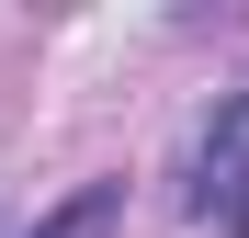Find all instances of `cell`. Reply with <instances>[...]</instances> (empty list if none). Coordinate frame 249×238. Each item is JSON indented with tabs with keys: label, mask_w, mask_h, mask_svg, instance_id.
Returning <instances> with one entry per match:
<instances>
[{
	"label": "cell",
	"mask_w": 249,
	"mask_h": 238,
	"mask_svg": "<svg viewBox=\"0 0 249 238\" xmlns=\"http://www.w3.org/2000/svg\"><path fill=\"white\" fill-rule=\"evenodd\" d=\"M124 227V182H79L57 216H34V238H113Z\"/></svg>",
	"instance_id": "obj_2"
},
{
	"label": "cell",
	"mask_w": 249,
	"mask_h": 238,
	"mask_svg": "<svg viewBox=\"0 0 249 238\" xmlns=\"http://www.w3.org/2000/svg\"><path fill=\"white\" fill-rule=\"evenodd\" d=\"M193 216L249 238V91H227L204 113V136H193Z\"/></svg>",
	"instance_id": "obj_1"
}]
</instances>
